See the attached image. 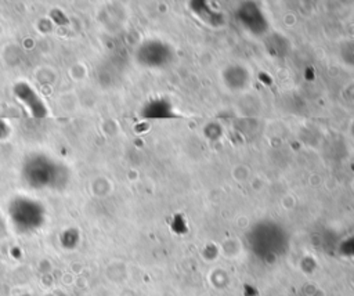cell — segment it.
Listing matches in <instances>:
<instances>
[{
	"instance_id": "cell-1",
	"label": "cell",
	"mask_w": 354,
	"mask_h": 296,
	"mask_svg": "<svg viewBox=\"0 0 354 296\" xmlns=\"http://www.w3.org/2000/svg\"><path fill=\"white\" fill-rule=\"evenodd\" d=\"M66 170L46 156H33L24 166V176L36 188L57 187L65 181Z\"/></svg>"
},
{
	"instance_id": "cell-2",
	"label": "cell",
	"mask_w": 354,
	"mask_h": 296,
	"mask_svg": "<svg viewBox=\"0 0 354 296\" xmlns=\"http://www.w3.org/2000/svg\"><path fill=\"white\" fill-rule=\"evenodd\" d=\"M12 225L19 232H33L39 230L46 220V212L40 202L30 198H15L8 207Z\"/></svg>"
},
{
	"instance_id": "cell-3",
	"label": "cell",
	"mask_w": 354,
	"mask_h": 296,
	"mask_svg": "<svg viewBox=\"0 0 354 296\" xmlns=\"http://www.w3.org/2000/svg\"><path fill=\"white\" fill-rule=\"evenodd\" d=\"M15 94L21 101H24L28 105L30 113L36 119H40L46 115L44 105L41 104V101L39 100L36 93L26 83H18V86L15 87Z\"/></svg>"
},
{
	"instance_id": "cell-4",
	"label": "cell",
	"mask_w": 354,
	"mask_h": 296,
	"mask_svg": "<svg viewBox=\"0 0 354 296\" xmlns=\"http://www.w3.org/2000/svg\"><path fill=\"white\" fill-rule=\"evenodd\" d=\"M4 231H6V225H4V223H3V220L0 219V237L4 234Z\"/></svg>"
}]
</instances>
